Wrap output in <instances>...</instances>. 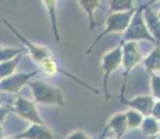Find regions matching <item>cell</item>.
Returning a JSON list of instances; mask_svg holds the SVG:
<instances>
[{"label": "cell", "instance_id": "cell-22", "mask_svg": "<svg viewBox=\"0 0 160 139\" xmlns=\"http://www.w3.org/2000/svg\"><path fill=\"white\" fill-rule=\"evenodd\" d=\"M66 139H92V138L88 134H85L84 131H81V129H77V131L70 132Z\"/></svg>", "mask_w": 160, "mask_h": 139}, {"label": "cell", "instance_id": "cell-9", "mask_svg": "<svg viewBox=\"0 0 160 139\" xmlns=\"http://www.w3.org/2000/svg\"><path fill=\"white\" fill-rule=\"evenodd\" d=\"M18 139H60L45 124H31L22 134L15 135Z\"/></svg>", "mask_w": 160, "mask_h": 139}, {"label": "cell", "instance_id": "cell-5", "mask_svg": "<svg viewBox=\"0 0 160 139\" xmlns=\"http://www.w3.org/2000/svg\"><path fill=\"white\" fill-rule=\"evenodd\" d=\"M120 67H121V46H116V47L107 50L102 56V61H100V68L103 71V89L106 100L112 99L109 93V78Z\"/></svg>", "mask_w": 160, "mask_h": 139}, {"label": "cell", "instance_id": "cell-28", "mask_svg": "<svg viewBox=\"0 0 160 139\" xmlns=\"http://www.w3.org/2000/svg\"><path fill=\"white\" fill-rule=\"evenodd\" d=\"M106 139H116L114 137H110V138H106Z\"/></svg>", "mask_w": 160, "mask_h": 139}, {"label": "cell", "instance_id": "cell-32", "mask_svg": "<svg viewBox=\"0 0 160 139\" xmlns=\"http://www.w3.org/2000/svg\"><path fill=\"white\" fill-rule=\"evenodd\" d=\"M0 106H2V104H0Z\"/></svg>", "mask_w": 160, "mask_h": 139}, {"label": "cell", "instance_id": "cell-21", "mask_svg": "<svg viewBox=\"0 0 160 139\" xmlns=\"http://www.w3.org/2000/svg\"><path fill=\"white\" fill-rule=\"evenodd\" d=\"M150 89L152 96L156 102H160V74H152L150 77Z\"/></svg>", "mask_w": 160, "mask_h": 139}, {"label": "cell", "instance_id": "cell-3", "mask_svg": "<svg viewBox=\"0 0 160 139\" xmlns=\"http://www.w3.org/2000/svg\"><path fill=\"white\" fill-rule=\"evenodd\" d=\"M142 60H143V54L141 52L138 42L121 43V66L124 68V82H122V91L120 92V95H121L122 100H124V92H125V88H127L130 72L139 63H142Z\"/></svg>", "mask_w": 160, "mask_h": 139}, {"label": "cell", "instance_id": "cell-10", "mask_svg": "<svg viewBox=\"0 0 160 139\" xmlns=\"http://www.w3.org/2000/svg\"><path fill=\"white\" fill-rule=\"evenodd\" d=\"M124 102H127L130 104V107L132 110L138 111L143 117H149V116H152V110H153L156 100L150 95H139V96L132 97L131 100H124Z\"/></svg>", "mask_w": 160, "mask_h": 139}, {"label": "cell", "instance_id": "cell-8", "mask_svg": "<svg viewBox=\"0 0 160 139\" xmlns=\"http://www.w3.org/2000/svg\"><path fill=\"white\" fill-rule=\"evenodd\" d=\"M38 75V71L35 72H18V74H13L11 77L6 79L0 81V92H7V93H17L21 88H22L25 83H28L31 81V78Z\"/></svg>", "mask_w": 160, "mask_h": 139}, {"label": "cell", "instance_id": "cell-18", "mask_svg": "<svg viewBox=\"0 0 160 139\" xmlns=\"http://www.w3.org/2000/svg\"><path fill=\"white\" fill-rule=\"evenodd\" d=\"M21 57H22V56L14 58V60L0 63V81L8 78V77H11L13 74H15V68H17V66H18V60H20Z\"/></svg>", "mask_w": 160, "mask_h": 139}, {"label": "cell", "instance_id": "cell-33", "mask_svg": "<svg viewBox=\"0 0 160 139\" xmlns=\"http://www.w3.org/2000/svg\"><path fill=\"white\" fill-rule=\"evenodd\" d=\"M0 47H2V46H0Z\"/></svg>", "mask_w": 160, "mask_h": 139}, {"label": "cell", "instance_id": "cell-6", "mask_svg": "<svg viewBox=\"0 0 160 139\" xmlns=\"http://www.w3.org/2000/svg\"><path fill=\"white\" fill-rule=\"evenodd\" d=\"M3 22H4L6 25L8 27V29L13 31L14 35L17 36L18 39H20V42L22 43L24 46H25L27 50H28V53H29V56H31V58H32V60L35 61L36 64L42 66V64H43L46 60L54 57L53 53L49 50V47H46V46H43V45H36V43H32L31 41H28V39H27L24 35H21V33L13 27V24H10L7 20H3Z\"/></svg>", "mask_w": 160, "mask_h": 139}, {"label": "cell", "instance_id": "cell-31", "mask_svg": "<svg viewBox=\"0 0 160 139\" xmlns=\"http://www.w3.org/2000/svg\"><path fill=\"white\" fill-rule=\"evenodd\" d=\"M149 139H152V138H149Z\"/></svg>", "mask_w": 160, "mask_h": 139}, {"label": "cell", "instance_id": "cell-16", "mask_svg": "<svg viewBox=\"0 0 160 139\" xmlns=\"http://www.w3.org/2000/svg\"><path fill=\"white\" fill-rule=\"evenodd\" d=\"M137 3L132 0H112L110 2V14L112 13H127L135 10Z\"/></svg>", "mask_w": 160, "mask_h": 139}, {"label": "cell", "instance_id": "cell-19", "mask_svg": "<svg viewBox=\"0 0 160 139\" xmlns=\"http://www.w3.org/2000/svg\"><path fill=\"white\" fill-rule=\"evenodd\" d=\"M20 56H22V52L20 47H10V46H2L0 47V63L14 60Z\"/></svg>", "mask_w": 160, "mask_h": 139}, {"label": "cell", "instance_id": "cell-27", "mask_svg": "<svg viewBox=\"0 0 160 139\" xmlns=\"http://www.w3.org/2000/svg\"><path fill=\"white\" fill-rule=\"evenodd\" d=\"M152 139H160V135H156V137H153Z\"/></svg>", "mask_w": 160, "mask_h": 139}, {"label": "cell", "instance_id": "cell-2", "mask_svg": "<svg viewBox=\"0 0 160 139\" xmlns=\"http://www.w3.org/2000/svg\"><path fill=\"white\" fill-rule=\"evenodd\" d=\"M137 8H135V10H131V11H127V13H112V14H109V17H107V20H106V24H104V29L102 31L100 35L96 36V39H95V41L92 42V45L88 47L87 54L92 53L93 47L102 41L104 36L110 35V33H121L122 35V33L127 31V28H128V25H130V22L132 20V17H134L135 11H137Z\"/></svg>", "mask_w": 160, "mask_h": 139}, {"label": "cell", "instance_id": "cell-13", "mask_svg": "<svg viewBox=\"0 0 160 139\" xmlns=\"http://www.w3.org/2000/svg\"><path fill=\"white\" fill-rule=\"evenodd\" d=\"M142 64L145 66V68L149 74L160 72V46H156L146 57H143Z\"/></svg>", "mask_w": 160, "mask_h": 139}, {"label": "cell", "instance_id": "cell-30", "mask_svg": "<svg viewBox=\"0 0 160 139\" xmlns=\"http://www.w3.org/2000/svg\"><path fill=\"white\" fill-rule=\"evenodd\" d=\"M93 139H99V138H93Z\"/></svg>", "mask_w": 160, "mask_h": 139}, {"label": "cell", "instance_id": "cell-4", "mask_svg": "<svg viewBox=\"0 0 160 139\" xmlns=\"http://www.w3.org/2000/svg\"><path fill=\"white\" fill-rule=\"evenodd\" d=\"M145 7H146V4L137 8V11H135L127 31L122 33V43L124 42H138V41H142V39H146V41L156 45L152 35L149 33V29H148L146 22H145V18H143V8Z\"/></svg>", "mask_w": 160, "mask_h": 139}, {"label": "cell", "instance_id": "cell-26", "mask_svg": "<svg viewBox=\"0 0 160 139\" xmlns=\"http://www.w3.org/2000/svg\"><path fill=\"white\" fill-rule=\"evenodd\" d=\"M3 139H18V138H15V137H4Z\"/></svg>", "mask_w": 160, "mask_h": 139}, {"label": "cell", "instance_id": "cell-24", "mask_svg": "<svg viewBox=\"0 0 160 139\" xmlns=\"http://www.w3.org/2000/svg\"><path fill=\"white\" fill-rule=\"evenodd\" d=\"M8 111H10V107H3V106H0V124H2V122L6 120V116H7Z\"/></svg>", "mask_w": 160, "mask_h": 139}, {"label": "cell", "instance_id": "cell-20", "mask_svg": "<svg viewBox=\"0 0 160 139\" xmlns=\"http://www.w3.org/2000/svg\"><path fill=\"white\" fill-rule=\"evenodd\" d=\"M125 117H127V127H128V129L141 128V124H142L143 118H145L142 114H139L138 111H135L132 109L125 111Z\"/></svg>", "mask_w": 160, "mask_h": 139}, {"label": "cell", "instance_id": "cell-7", "mask_svg": "<svg viewBox=\"0 0 160 139\" xmlns=\"http://www.w3.org/2000/svg\"><path fill=\"white\" fill-rule=\"evenodd\" d=\"M13 110L21 118L29 121L31 124H45L43 120L41 118L38 109H36L35 102L29 100V99L24 97V96H17V99L13 103Z\"/></svg>", "mask_w": 160, "mask_h": 139}, {"label": "cell", "instance_id": "cell-14", "mask_svg": "<svg viewBox=\"0 0 160 139\" xmlns=\"http://www.w3.org/2000/svg\"><path fill=\"white\" fill-rule=\"evenodd\" d=\"M78 6L85 14H87L88 20H89V29L95 28V11L100 7V2L99 0H79Z\"/></svg>", "mask_w": 160, "mask_h": 139}, {"label": "cell", "instance_id": "cell-15", "mask_svg": "<svg viewBox=\"0 0 160 139\" xmlns=\"http://www.w3.org/2000/svg\"><path fill=\"white\" fill-rule=\"evenodd\" d=\"M45 4L46 10H48L49 15H50V24H52V29H53L54 38L57 42H60V33H58V25H57V2L56 0H46L42 2Z\"/></svg>", "mask_w": 160, "mask_h": 139}, {"label": "cell", "instance_id": "cell-29", "mask_svg": "<svg viewBox=\"0 0 160 139\" xmlns=\"http://www.w3.org/2000/svg\"><path fill=\"white\" fill-rule=\"evenodd\" d=\"M159 134H160V121H159Z\"/></svg>", "mask_w": 160, "mask_h": 139}, {"label": "cell", "instance_id": "cell-17", "mask_svg": "<svg viewBox=\"0 0 160 139\" xmlns=\"http://www.w3.org/2000/svg\"><path fill=\"white\" fill-rule=\"evenodd\" d=\"M141 129H142V132L145 135H148V137H150V138L156 137V135L159 134V121L152 116L145 117L142 124H141Z\"/></svg>", "mask_w": 160, "mask_h": 139}, {"label": "cell", "instance_id": "cell-12", "mask_svg": "<svg viewBox=\"0 0 160 139\" xmlns=\"http://www.w3.org/2000/svg\"><path fill=\"white\" fill-rule=\"evenodd\" d=\"M143 18H145L146 27L149 29V33L152 35L153 41L156 42V46H160V21L158 20L156 14H153L152 11L148 8V6L145 7L143 11Z\"/></svg>", "mask_w": 160, "mask_h": 139}, {"label": "cell", "instance_id": "cell-23", "mask_svg": "<svg viewBox=\"0 0 160 139\" xmlns=\"http://www.w3.org/2000/svg\"><path fill=\"white\" fill-rule=\"evenodd\" d=\"M152 117H155L158 121H160V102H155V106L152 110Z\"/></svg>", "mask_w": 160, "mask_h": 139}, {"label": "cell", "instance_id": "cell-25", "mask_svg": "<svg viewBox=\"0 0 160 139\" xmlns=\"http://www.w3.org/2000/svg\"><path fill=\"white\" fill-rule=\"evenodd\" d=\"M3 138H4V131H3L2 124H0V139H3Z\"/></svg>", "mask_w": 160, "mask_h": 139}, {"label": "cell", "instance_id": "cell-11", "mask_svg": "<svg viewBox=\"0 0 160 139\" xmlns=\"http://www.w3.org/2000/svg\"><path fill=\"white\" fill-rule=\"evenodd\" d=\"M128 129L127 127V117L125 113H117L114 116L110 117V120L107 121L106 127H104V132L110 131L114 134L116 139H120L122 135L125 134V131Z\"/></svg>", "mask_w": 160, "mask_h": 139}, {"label": "cell", "instance_id": "cell-1", "mask_svg": "<svg viewBox=\"0 0 160 139\" xmlns=\"http://www.w3.org/2000/svg\"><path fill=\"white\" fill-rule=\"evenodd\" d=\"M32 92V97L35 104H43V106H64L66 96L64 92L58 86L52 85L49 82L39 81V79H31L27 83Z\"/></svg>", "mask_w": 160, "mask_h": 139}]
</instances>
